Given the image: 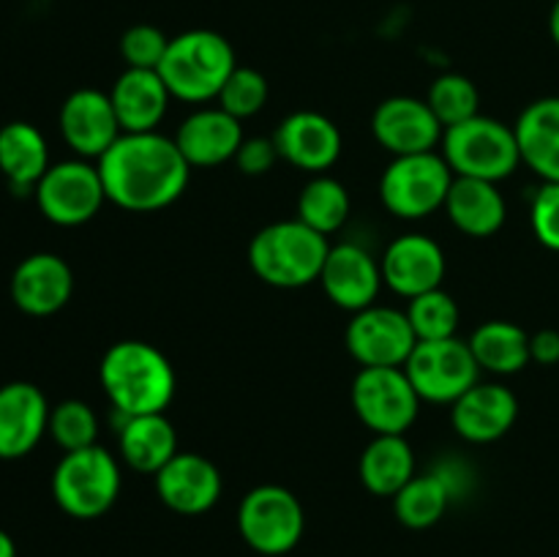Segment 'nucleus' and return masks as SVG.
Returning a JSON list of instances; mask_svg holds the SVG:
<instances>
[{
    "label": "nucleus",
    "mask_w": 559,
    "mask_h": 557,
    "mask_svg": "<svg viewBox=\"0 0 559 557\" xmlns=\"http://www.w3.org/2000/svg\"><path fill=\"white\" fill-rule=\"evenodd\" d=\"M533 233L546 249L559 251V183H544L533 197L530 211Z\"/></svg>",
    "instance_id": "obj_37"
},
{
    "label": "nucleus",
    "mask_w": 559,
    "mask_h": 557,
    "mask_svg": "<svg viewBox=\"0 0 559 557\" xmlns=\"http://www.w3.org/2000/svg\"><path fill=\"white\" fill-rule=\"evenodd\" d=\"M169 38L156 25H131L120 36V58L126 60V69H156L167 55Z\"/></svg>",
    "instance_id": "obj_36"
},
{
    "label": "nucleus",
    "mask_w": 559,
    "mask_h": 557,
    "mask_svg": "<svg viewBox=\"0 0 559 557\" xmlns=\"http://www.w3.org/2000/svg\"><path fill=\"white\" fill-rule=\"evenodd\" d=\"M49 169V147L41 131L25 120H14L0 129V173L11 189L25 194L36 189Z\"/></svg>",
    "instance_id": "obj_28"
},
{
    "label": "nucleus",
    "mask_w": 559,
    "mask_h": 557,
    "mask_svg": "<svg viewBox=\"0 0 559 557\" xmlns=\"http://www.w3.org/2000/svg\"><path fill=\"white\" fill-rule=\"evenodd\" d=\"M426 104H429L431 112L437 115L442 129H451V126H459L464 123V120L480 115L478 87H475V82L469 80V76L456 74V71L437 76L435 85L429 87Z\"/></svg>",
    "instance_id": "obj_32"
},
{
    "label": "nucleus",
    "mask_w": 559,
    "mask_h": 557,
    "mask_svg": "<svg viewBox=\"0 0 559 557\" xmlns=\"http://www.w3.org/2000/svg\"><path fill=\"white\" fill-rule=\"evenodd\" d=\"M530 355L535 364L555 366L559 364V331L555 328H544V331L530 336Z\"/></svg>",
    "instance_id": "obj_39"
},
{
    "label": "nucleus",
    "mask_w": 559,
    "mask_h": 557,
    "mask_svg": "<svg viewBox=\"0 0 559 557\" xmlns=\"http://www.w3.org/2000/svg\"><path fill=\"white\" fill-rule=\"evenodd\" d=\"M49 402L33 382L0 386V459H22L49 429Z\"/></svg>",
    "instance_id": "obj_20"
},
{
    "label": "nucleus",
    "mask_w": 559,
    "mask_h": 557,
    "mask_svg": "<svg viewBox=\"0 0 559 557\" xmlns=\"http://www.w3.org/2000/svg\"><path fill=\"white\" fill-rule=\"evenodd\" d=\"M442 158L456 178L497 183L511 178L522 164L516 131L489 115H475L442 131Z\"/></svg>",
    "instance_id": "obj_5"
},
{
    "label": "nucleus",
    "mask_w": 559,
    "mask_h": 557,
    "mask_svg": "<svg viewBox=\"0 0 559 557\" xmlns=\"http://www.w3.org/2000/svg\"><path fill=\"white\" fill-rule=\"evenodd\" d=\"M349 355L360 366H404L413 355L415 339L407 311L391 306H369L355 311L344 333Z\"/></svg>",
    "instance_id": "obj_12"
},
{
    "label": "nucleus",
    "mask_w": 559,
    "mask_h": 557,
    "mask_svg": "<svg viewBox=\"0 0 559 557\" xmlns=\"http://www.w3.org/2000/svg\"><path fill=\"white\" fill-rule=\"evenodd\" d=\"M235 66H238V58H235L233 44L222 33L197 27V31H186L169 38L158 74L173 98L207 104L216 102L218 91L235 71Z\"/></svg>",
    "instance_id": "obj_4"
},
{
    "label": "nucleus",
    "mask_w": 559,
    "mask_h": 557,
    "mask_svg": "<svg viewBox=\"0 0 559 557\" xmlns=\"http://www.w3.org/2000/svg\"><path fill=\"white\" fill-rule=\"evenodd\" d=\"M353 407L374 435H404L420 413V396L404 366H360L353 380Z\"/></svg>",
    "instance_id": "obj_8"
},
{
    "label": "nucleus",
    "mask_w": 559,
    "mask_h": 557,
    "mask_svg": "<svg viewBox=\"0 0 559 557\" xmlns=\"http://www.w3.org/2000/svg\"><path fill=\"white\" fill-rule=\"evenodd\" d=\"M404 311H407V320L418 342H437V339L456 336L459 306L442 287L409 298Z\"/></svg>",
    "instance_id": "obj_33"
},
{
    "label": "nucleus",
    "mask_w": 559,
    "mask_h": 557,
    "mask_svg": "<svg viewBox=\"0 0 559 557\" xmlns=\"http://www.w3.org/2000/svg\"><path fill=\"white\" fill-rule=\"evenodd\" d=\"M325 235L306 227L300 218L273 222L262 227L249 244V265L257 278L278 289H298L320 282L328 260Z\"/></svg>",
    "instance_id": "obj_3"
},
{
    "label": "nucleus",
    "mask_w": 559,
    "mask_h": 557,
    "mask_svg": "<svg viewBox=\"0 0 559 557\" xmlns=\"http://www.w3.org/2000/svg\"><path fill=\"white\" fill-rule=\"evenodd\" d=\"M445 213L456 229L469 238H489L506 224V197L497 183L478 178H453L445 197Z\"/></svg>",
    "instance_id": "obj_25"
},
{
    "label": "nucleus",
    "mask_w": 559,
    "mask_h": 557,
    "mask_svg": "<svg viewBox=\"0 0 559 557\" xmlns=\"http://www.w3.org/2000/svg\"><path fill=\"white\" fill-rule=\"evenodd\" d=\"M33 197L47 222L58 227H80L102 211L107 191L96 164L85 158H69V162L49 164L44 178L33 189Z\"/></svg>",
    "instance_id": "obj_11"
},
{
    "label": "nucleus",
    "mask_w": 559,
    "mask_h": 557,
    "mask_svg": "<svg viewBox=\"0 0 559 557\" xmlns=\"http://www.w3.org/2000/svg\"><path fill=\"white\" fill-rule=\"evenodd\" d=\"M120 495V464L107 448L87 446L63 453L52 473V497L74 519H98Z\"/></svg>",
    "instance_id": "obj_6"
},
{
    "label": "nucleus",
    "mask_w": 559,
    "mask_h": 557,
    "mask_svg": "<svg viewBox=\"0 0 559 557\" xmlns=\"http://www.w3.org/2000/svg\"><path fill=\"white\" fill-rule=\"evenodd\" d=\"M374 140L393 156H413V153L435 151L442 142V123L426 98L391 96L371 115Z\"/></svg>",
    "instance_id": "obj_14"
},
{
    "label": "nucleus",
    "mask_w": 559,
    "mask_h": 557,
    "mask_svg": "<svg viewBox=\"0 0 559 557\" xmlns=\"http://www.w3.org/2000/svg\"><path fill=\"white\" fill-rule=\"evenodd\" d=\"M549 33H551V38H555V44L559 47V0H555V5H551V14H549Z\"/></svg>",
    "instance_id": "obj_41"
},
{
    "label": "nucleus",
    "mask_w": 559,
    "mask_h": 557,
    "mask_svg": "<svg viewBox=\"0 0 559 557\" xmlns=\"http://www.w3.org/2000/svg\"><path fill=\"white\" fill-rule=\"evenodd\" d=\"M0 557H16V546L14 538H11L5 530H0Z\"/></svg>",
    "instance_id": "obj_40"
},
{
    "label": "nucleus",
    "mask_w": 559,
    "mask_h": 557,
    "mask_svg": "<svg viewBox=\"0 0 559 557\" xmlns=\"http://www.w3.org/2000/svg\"><path fill=\"white\" fill-rule=\"evenodd\" d=\"M360 484L377 497H396L415 478V451L404 435H374L358 462Z\"/></svg>",
    "instance_id": "obj_27"
},
{
    "label": "nucleus",
    "mask_w": 559,
    "mask_h": 557,
    "mask_svg": "<svg viewBox=\"0 0 559 557\" xmlns=\"http://www.w3.org/2000/svg\"><path fill=\"white\" fill-rule=\"evenodd\" d=\"M158 500L175 513L197 517L211 511L222 497V473L207 457L194 451H178L156 475Z\"/></svg>",
    "instance_id": "obj_15"
},
{
    "label": "nucleus",
    "mask_w": 559,
    "mask_h": 557,
    "mask_svg": "<svg viewBox=\"0 0 559 557\" xmlns=\"http://www.w3.org/2000/svg\"><path fill=\"white\" fill-rule=\"evenodd\" d=\"M60 134L80 158H102L123 129L109 93L80 87L60 107Z\"/></svg>",
    "instance_id": "obj_13"
},
{
    "label": "nucleus",
    "mask_w": 559,
    "mask_h": 557,
    "mask_svg": "<svg viewBox=\"0 0 559 557\" xmlns=\"http://www.w3.org/2000/svg\"><path fill=\"white\" fill-rule=\"evenodd\" d=\"M382 284L404 298H415L429 289L442 287L445 278V254L435 238L420 233L399 235L391 240L380 260Z\"/></svg>",
    "instance_id": "obj_16"
},
{
    "label": "nucleus",
    "mask_w": 559,
    "mask_h": 557,
    "mask_svg": "<svg viewBox=\"0 0 559 557\" xmlns=\"http://www.w3.org/2000/svg\"><path fill=\"white\" fill-rule=\"evenodd\" d=\"M519 153L544 183H559V96H546L530 104L519 115L516 126Z\"/></svg>",
    "instance_id": "obj_24"
},
{
    "label": "nucleus",
    "mask_w": 559,
    "mask_h": 557,
    "mask_svg": "<svg viewBox=\"0 0 559 557\" xmlns=\"http://www.w3.org/2000/svg\"><path fill=\"white\" fill-rule=\"evenodd\" d=\"M118 448L131 470L156 475L178 453V431L164 413L131 415L120 424Z\"/></svg>",
    "instance_id": "obj_26"
},
{
    "label": "nucleus",
    "mask_w": 559,
    "mask_h": 557,
    "mask_svg": "<svg viewBox=\"0 0 559 557\" xmlns=\"http://www.w3.org/2000/svg\"><path fill=\"white\" fill-rule=\"evenodd\" d=\"M98 380L120 418L164 413L175 396V369L167 355L140 339H126L104 353Z\"/></svg>",
    "instance_id": "obj_2"
},
{
    "label": "nucleus",
    "mask_w": 559,
    "mask_h": 557,
    "mask_svg": "<svg viewBox=\"0 0 559 557\" xmlns=\"http://www.w3.org/2000/svg\"><path fill=\"white\" fill-rule=\"evenodd\" d=\"M298 218L320 235L342 229L349 218V194L336 178L314 175L298 197Z\"/></svg>",
    "instance_id": "obj_31"
},
{
    "label": "nucleus",
    "mask_w": 559,
    "mask_h": 557,
    "mask_svg": "<svg viewBox=\"0 0 559 557\" xmlns=\"http://www.w3.org/2000/svg\"><path fill=\"white\" fill-rule=\"evenodd\" d=\"M420 402L453 404L478 382L480 366L467 342L451 336L437 342H418L404 364Z\"/></svg>",
    "instance_id": "obj_10"
},
{
    "label": "nucleus",
    "mask_w": 559,
    "mask_h": 557,
    "mask_svg": "<svg viewBox=\"0 0 559 557\" xmlns=\"http://www.w3.org/2000/svg\"><path fill=\"white\" fill-rule=\"evenodd\" d=\"M52 440L63 448V453L96 446L98 418L93 407L82 399H66L49 410V429Z\"/></svg>",
    "instance_id": "obj_34"
},
{
    "label": "nucleus",
    "mask_w": 559,
    "mask_h": 557,
    "mask_svg": "<svg viewBox=\"0 0 559 557\" xmlns=\"http://www.w3.org/2000/svg\"><path fill=\"white\" fill-rule=\"evenodd\" d=\"M320 284L338 309L355 315V311L374 306L382 287V268L364 246L338 244L328 251Z\"/></svg>",
    "instance_id": "obj_19"
},
{
    "label": "nucleus",
    "mask_w": 559,
    "mask_h": 557,
    "mask_svg": "<svg viewBox=\"0 0 559 557\" xmlns=\"http://www.w3.org/2000/svg\"><path fill=\"white\" fill-rule=\"evenodd\" d=\"M243 140L240 120L224 112L222 107L194 109L178 126V134H175V145L180 147L191 169L233 162Z\"/></svg>",
    "instance_id": "obj_22"
},
{
    "label": "nucleus",
    "mask_w": 559,
    "mask_h": 557,
    "mask_svg": "<svg viewBox=\"0 0 559 557\" xmlns=\"http://www.w3.org/2000/svg\"><path fill=\"white\" fill-rule=\"evenodd\" d=\"M451 500V484L442 475L426 473L415 475L396 497H393V511L396 519L409 530H426L437 524L445 513Z\"/></svg>",
    "instance_id": "obj_30"
},
{
    "label": "nucleus",
    "mask_w": 559,
    "mask_h": 557,
    "mask_svg": "<svg viewBox=\"0 0 559 557\" xmlns=\"http://www.w3.org/2000/svg\"><path fill=\"white\" fill-rule=\"evenodd\" d=\"M451 407L453 429L462 440L478 446L506 437L519 415L516 393L500 382H475Z\"/></svg>",
    "instance_id": "obj_21"
},
{
    "label": "nucleus",
    "mask_w": 559,
    "mask_h": 557,
    "mask_svg": "<svg viewBox=\"0 0 559 557\" xmlns=\"http://www.w3.org/2000/svg\"><path fill=\"white\" fill-rule=\"evenodd\" d=\"M273 140L284 162L311 175H322L342 156V131L331 118L314 109L287 115Z\"/></svg>",
    "instance_id": "obj_18"
},
{
    "label": "nucleus",
    "mask_w": 559,
    "mask_h": 557,
    "mask_svg": "<svg viewBox=\"0 0 559 557\" xmlns=\"http://www.w3.org/2000/svg\"><path fill=\"white\" fill-rule=\"evenodd\" d=\"M96 167L107 200L131 213H153L173 205L186 191L191 175L175 137L158 131L120 134Z\"/></svg>",
    "instance_id": "obj_1"
},
{
    "label": "nucleus",
    "mask_w": 559,
    "mask_h": 557,
    "mask_svg": "<svg viewBox=\"0 0 559 557\" xmlns=\"http://www.w3.org/2000/svg\"><path fill=\"white\" fill-rule=\"evenodd\" d=\"M469 349L484 371L491 375H516L533 360L530 355V333L516 322L489 320L475 328L469 336Z\"/></svg>",
    "instance_id": "obj_29"
},
{
    "label": "nucleus",
    "mask_w": 559,
    "mask_h": 557,
    "mask_svg": "<svg viewBox=\"0 0 559 557\" xmlns=\"http://www.w3.org/2000/svg\"><path fill=\"white\" fill-rule=\"evenodd\" d=\"M216 102L233 118H251V115H257L267 104V80L260 71L251 69V66H235V71L227 76L222 91H218Z\"/></svg>",
    "instance_id": "obj_35"
},
{
    "label": "nucleus",
    "mask_w": 559,
    "mask_h": 557,
    "mask_svg": "<svg viewBox=\"0 0 559 557\" xmlns=\"http://www.w3.org/2000/svg\"><path fill=\"white\" fill-rule=\"evenodd\" d=\"M453 178L456 175L448 167L442 153L393 156L380 178V200L393 216L415 222L445 205Z\"/></svg>",
    "instance_id": "obj_7"
},
{
    "label": "nucleus",
    "mask_w": 559,
    "mask_h": 557,
    "mask_svg": "<svg viewBox=\"0 0 559 557\" xmlns=\"http://www.w3.org/2000/svg\"><path fill=\"white\" fill-rule=\"evenodd\" d=\"M238 530L246 544L267 557L287 555L306 530V513L298 497L276 484L254 486L240 500Z\"/></svg>",
    "instance_id": "obj_9"
},
{
    "label": "nucleus",
    "mask_w": 559,
    "mask_h": 557,
    "mask_svg": "<svg viewBox=\"0 0 559 557\" xmlns=\"http://www.w3.org/2000/svg\"><path fill=\"white\" fill-rule=\"evenodd\" d=\"M109 98L123 134H140V131L158 129L173 93L156 69H126L115 80Z\"/></svg>",
    "instance_id": "obj_23"
},
{
    "label": "nucleus",
    "mask_w": 559,
    "mask_h": 557,
    "mask_svg": "<svg viewBox=\"0 0 559 557\" xmlns=\"http://www.w3.org/2000/svg\"><path fill=\"white\" fill-rule=\"evenodd\" d=\"M11 300L31 317H49L63 309L74 293V273L63 257L36 251L11 273Z\"/></svg>",
    "instance_id": "obj_17"
},
{
    "label": "nucleus",
    "mask_w": 559,
    "mask_h": 557,
    "mask_svg": "<svg viewBox=\"0 0 559 557\" xmlns=\"http://www.w3.org/2000/svg\"><path fill=\"white\" fill-rule=\"evenodd\" d=\"M278 158L282 156H278V147L273 137H246L233 162L240 173L249 175V178H257V175L271 173Z\"/></svg>",
    "instance_id": "obj_38"
}]
</instances>
